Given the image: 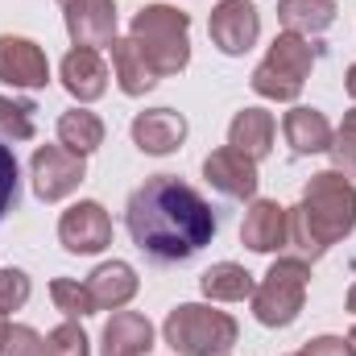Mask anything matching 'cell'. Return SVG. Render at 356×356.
<instances>
[{
	"label": "cell",
	"instance_id": "4fadbf2b",
	"mask_svg": "<svg viewBox=\"0 0 356 356\" xmlns=\"http://www.w3.org/2000/svg\"><path fill=\"white\" fill-rule=\"evenodd\" d=\"M129 133H133V145L141 154L166 158V154H175L178 145L186 141V116L175 112V108H145V112L133 116Z\"/></svg>",
	"mask_w": 356,
	"mask_h": 356
},
{
	"label": "cell",
	"instance_id": "d6a6232c",
	"mask_svg": "<svg viewBox=\"0 0 356 356\" xmlns=\"http://www.w3.org/2000/svg\"><path fill=\"white\" fill-rule=\"evenodd\" d=\"M344 307H348V315H356V282H353V290H348V298H344Z\"/></svg>",
	"mask_w": 356,
	"mask_h": 356
},
{
	"label": "cell",
	"instance_id": "ac0fdd59",
	"mask_svg": "<svg viewBox=\"0 0 356 356\" xmlns=\"http://www.w3.org/2000/svg\"><path fill=\"white\" fill-rule=\"evenodd\" d=\"M88 290H91V298H95L99 311H124L137 298L141 277H137V269L129 266V261H104V266L91 269Z\"/></svg>",
	"mask_w": 356,
	"mask_h": 356
},
{
	"label": "cell",
	"instance_id": "603a6c76",
	"mask_svg": "<svg viewBox=\"0 0 356 356\" xmlns=\"http://www.w3.org/2000/svg\"><path fill=\"white\" fill-rule=\"evenodd\" d=\"M104 133H108L104 120L95 112H88V108H71V112L58 116V145H67L79 158H88V154H95L104 145Z\"/></svg>",
	"mask_w": 356,
	"mask_h": 356
},
{
	"label": "cell",
	"instance_id": "30bf717a",
	"mask_svg": "<svg viewBox=\"0 0 356 356\" xmlns=\"http://www.w3.org/2000/svg\"><path fill=\"white\" fill-rule=\"evenodd\" d=\"M0 83L21 91H42L50 83V58L33 38L0 33Z\"/></svg>",
	"mask_w": 356,
	"mask_h": 356
},
{
	"label": "cell",
	"instance_id": "52a82bcc",
	"mask_svg": "<svg viewBox=\"0 0 356 356\" xmlns=\"http://www.w3.org/2000/svg\"><path fill=\"white\" fill-rule=\"evenodd\" d=\"M29 178H33V195L42 203H58V199L75 195L79 182L88 178V158L71 154L67 145H38L29 158Z\"/></svg>",
	"mask_w": 356,
	"mask_h": 356
},
{
	"label": "cell",
	"instance_id": "d4e9b609",
	"mask_svg": "<svg viewBox=\"0 0 356 356\" xmlns=\"http://www.w3.org/2000/svg\"><path fill=\"white\" fill-rule=\"evenodd\" d=\"M33 104L29 99H13V95H0V137L4 141H29L33 137Z\"/></svg>",
	"mask_w": 356,
	"mask_h": 356
},
{
	"label": "cell",
	"instance_id": "6da1fadb",
	"mask_svg": "<svg viewBox=\"0 0 356 356\" xmlns=\"http://www.w3.org/2000/svg\"><path fill=\"white\" fill-rule=\"evenodd\" d=\"M124 228L149 261L175 266V261L195 257L203 245H211L216 211L178 175H154L129 195Z\"/></svg>",
	"mask_w": 356,
	"mask_h": 356
},
{
	"label": "cell",
	"instance_id": "9a60e30c",
	"mask_svg": "<svg viewBox=\"0 0 356 356\" xmlns=\"http://www.w3.org/2000/svg\"><path fill=\"white\" fill-rule=\"evenodd\" d=\"M282 133H286V145L298 154V158H311V154H327L332 149V120L319 112V108H307V104H294L286 116H282Z\"/></svg>",
	"mask_w": 356,
	"mask_h": 356
},
{
	"label": "cell",
	"instance_id": "f546056e",
	"mask_svg": "<svg viewBox=\"0 0 356 356\" xmlns=\"http://www.w3.org/2000/svg\"><path fill=\"white\" fill-rule=\"evenodd\" d=\"M42 348H46V336L38 327L13 323L8 336H4V344H0V356H42Z\"/></svg>",
	"mask_w": 356,
	"mask_h": 356
},
{
	"label": "cell",
	"instance_id": "7a4b0ae2",
	"mask_svg": "<svg viewBox=\"0 0 356 356\" xmlns=\"http://www.w3.org/2000/svg\"><path fill=\"white\" fill-rule=\"evenodd\" d=\"M356 228V182L340 170H319L302 186L298 207H286V249L298 261H319Z\"/></svg>",
	"mask_w": 356,
	"mask_h": 356
},
{
	"label": "cell",
	"instance_id": "cb8c5ba5",
	"mask_svg": "<svg viewBox=\"0 0 356 356\" xmlns=\"http://www.w3.org/2000/svg\"><path fill=\"white\" fill-rule=\"evenodd\" d=\"M50 298H54V307L67 319H88V315L99 311L95 298H91V290H88V282H79V277H54L50 282Z\"/></svg>",
	"mask_w": 356,
	"mask_h": 356
},
{
	"label": "cell",
	"instance_id": "484cf974",
	"mask_svg": "<svg viewBox=\"0 0 356 356\" xmlns=\"http://www.w3.org/2000/svg\"><path fill=\"white\" fill-rule=\"evenodd\" d=\"M327 154H332V170H340L344 178H356V104L344 112Z\"/></svg>",
	"mask_w": 356,
	"mask_h": 356
},
{
	"label": "cell",
	"instance_id": "5b68a950",
	"mask_svg": "<svg viewBox=\"0 0 356 356\" xmlns=\"http://www.w3.org/2000/svg\"><path fill=\"white\" fill-rule=\"evenodd\" d=\"M315 71V46L311 38H298V33H277L269 42L266 58L253 67L249 75V88L257 91L261 99H277V104H294L302 88H307V75Z\"/></svg>",
	"mask_w": 356,
	"mask_h": 356
},
{
	"label": "cell",
	"instance_id": "e0dca14e",
	"mask_svg": "<svg viewBox=\"0 0 356 356\" xmlns=\"http://www.w3.org/2000/svg\"><path fill=\"white\" fill-rule=\"evenodd\" d=\"M154 348V323L141 311H116L104 323L99 356H145Z\"/></svg>",
	"mask_w": 356,
	"mask_h": 356
},
{
	"label": "cell",
	"instance_id": "8992f818",
	"mask_svg": "<svg viewBox=\"0 0 356 356\" xmlns=\"http://www.w3.org/2000/svg\"><path fill=\"white\" fill-rule=\"evenodd\" d=\"M307 286H311V266L298 261V257H277L266 269V277L257 282L253 290V315L261 327H290L298 315H302V302H307Z\"/></svg>",
	"mask_w": 356,
	"mask_h": 356
},
{
	"label": "cell",
	"instance_id": "7402d4cb",
	"mask_svg": "<svg viewBox=\"0 0 356 356\" xmlns=\"http://www.w3.org/2000/svg\"><path fill=\"white\" fill-rule=\"evenodd\" d=\"M199 290H203V298H211V302H245V298H253L257 282H253L249 269L236 266V261H216L211 269H203Z\"/></svg>",
	"mask_w": 356,
	"mask_h": 356
},
{
	"label": "cell",
	"instance_id": "7c38bea8",
	"mask_svg": "<svg viewBox=\"0 0 356 356\" xmlns=\"http://www.w3.org/2000/svg\"><path fill=\"white\" fill-rule=\"evenodd\" d=\"M71 46H112L116 42V0H58Z\"/></svg>",
	"mask_w": 356,
	"mask_h": 356
},
{
	"label": "cell",
	"instance_id": "ba28073f",
	"mask_svg": "<svg viewBox=\"0 0 356 356\" xmlns=\"http://www.w3.org/2000/svg\"><path fill=\"white\" fill-rule=\"evenodd\" d=\"M207 33H211V46L220 54L241 58L261 38V13L253 8V0H220L207 17Z\"/></svg>",
	"mask_w": 356,
	"mask_h": 356
},
{
	"label": "cell",
	"instance_id": "1f68e13d",
	"mask_svg": "<svg viewBox=\"0 0 356 356\" xmlns=\"http://www.w3.org/2000/svg\"><path fill=\"white\" fill-rule=\"evenodd\" d=\"M344 91H348V99L356 104V63L348 67V75H344Z\"/></svg>",
	"mask_w": 356,
	"mask_h": 356
},
{
	"label": "cell",
	"instance_id": "d6986e66",
	"mask_svg": "<svg viewBox=\"0 0 356 356\" xmlns=\"http://www.w3.org/2000/svg\"><path fill=\"white\" fill-rule=\"evenodd\" d=\"M273 133H277L273 112H266V108H241L232 116V124H228V145L241 149L253 162H266L269 149H273Z\"/></svg>",
	"mask_w": 356,
	"mask_h": 356
},
{
	"label": "cell",
	"instance_id": "8fae6325",
	"mask_svg": "<svg viewBox=\"0 0 356 356\" xmlns=\"http://www.w3.org/2000/svg\"><path fill=\"white\" fill-rule=\"evenodd\" d=\"M203 178L211 182V191H220L224 199H245L253 203L257 199V186H261V175H257V162L245 158L241 149L232 145H220L203 158Z\"/></svg>",
	"mask_w": 356,
	"mask_h": 356
},
{
	"label": "cell",
	"instance_id": "277c9868",
	"mask_svg": "<svg viewBox=\"0 0 356 356\" xmlns=\"http://www.w3.org/2000/svg\"><path fill=\"white\" fill-rule=\"evenodd\" d=\"M162 340L178 356H228L241 340V327L228 311H216L211 302H178L162 323Z\"/></svg>",
	"mask_w": 356,
	"mask_h": 356
},
{
	"label": "cell",
	"instance_id": "44dd1931",
	"mask_svg": "<svg viewBox=\"0 0 356 356\" xmlns=\"http://www.w3.org/2000/svg\"><path fill=\"white\" fill-rule=\"evenodd\" d=\"M336 0H277V21L282 33H298V38H319L336 25Z\"/></svg>",
	"mask_w": 356,
	"mask_h": 356
},
{
	"label": "cell",
	"instance_id": "ffe728a7",
	"mask_svg": "<svg viewBox=\"0 0 356 356\" xmlns=\"http://www.w3.org/2000/svg\"><path fill=\"white\" fill-rule=\"evenodd\" d=\"M112 75H116V88L124 91V95H145V91L158 88V71L149 67V58L141 54V46L133 42V38H116L112 46Z\"/></svg>",
	"mask_w": 356,
	"mask_h": 356
},
{
	"label": "cell",
	"instance_id": "f1b7e54d",
	"mask_svg": "<svg viewBox=\"0 0 356 356\" xmlns=\"http://www.w3.org/2000/svg\"><path fill=\"white\" fill-rule=\"evenodd\" d=\"M17 199H21V166H17L13 145L0 141V220L17 207Z\"/></svg>",
	"mask_w": 356,
	"mask_h": 356
},
{
	"label": "cell",
	"instance_id": "4dcf8cb0",
	"mask_svg": "<svg viewBox=\"0 0 356 356\" xmlns=\"http://www.w3.org/2000/svg\"><path fill=\"white\" fill-rule=\"evenodd\" d=\"M294 356H353V348L340 336H315V340H307Z\"/></svg>",
	"mask_w": 356,
	"mask_h": 356
},
{
	"label": "cell",
	"instance_id": "4316f807",
	"mask_svg": "<svg viewBox=\"0 0 356 356\" xmlns=\"http://www.w3.org/2000/svg\"><path fill=\"white\" fill-rule=\"evenodd\" d=\"M88 332L79 327V319H67V323H58L50 336H46V348H42V356H91L88 348Z\"/></svg>",
	"mask_w": 356,
	"mask_h": 356
},
{
	"label": "cell",
	"instance_id": "9c48e42d",
	"mask_svg": "<svg viewBox=\"0 0 356 356\" xmlns=\"http://www.w3.org/2000/svg\"><path fill=\"white\" fill-rule=\"evenodd\" d=\"M58 241L75 257H95L112 245V216L104 211V203L79 199L58 216Z\"/></svg>",
	"mask_w": 356,
	"mask_h": 356
},
{
	"label": "cell",
	"instance_id": "2e32d148",
	"mask_svg": "<svg viewBox=\"0 0 356 356\" xmlns=\"http://www.w3.org/2000/svg\"><path fill=\"white\" fill-rule=\"evenodd\" d=\"M241 245L253 253H277L286 249V207L277 199H253L241 224Z\"/></svg>",
	"mask_w": 356,
	"mask_h": 356
},
{
	"label": "cell",
	"instance_id": "e575fe53",
	"mask_svg": "<svg viewBox=\"0 0 356 356\" xmlns=\"http://www.w3.org/2000/svg\"><path fill=\"white\" fill-rule=\"evenodd\" d=\"M348 348H353V356H356V327L348 332Z\"/></svg>",
	"mask_w": 356,
	"mask_h": 356
},
{
	"label": "cell",
	"instance_id": "83f0119b",
	"mask_svg": "<svg viewBox=\"0 0 356 356\" xmlns=\"http://www.w3.org/2000/svg\"><path fill=\"white\" fill-rule=\"evenodd\" d=\"M29 294H33V282H29L25 269H17V266L0 269V315L21 311V307L29 302Z\"/></svg>",
	"mask_w": 356,
	"mask_h": 356
},
{
	"label": "cell",
	"instance_id": "836d02e7",
	"mask_svg": "<svg viewBox=\"0 0 356 356\" xmlns=\"http://www.w3.org/2000/svg\"><path fill=\"white\" fill-rule=\"evenodd\" d=\"M8 327H13V323H8V315H0V344H4V336H8Z\"/></svg>",
	"mask_w": 356,
	"mask_h": 356
},
{
	"label": "cell",
	"instance_id": "3957f363",
	"mask_svg": "<svg viewBox=\"0 0 356 356\" xmlns=\"http://www.w3.org/2000/svg\"><path fill=\"white\" fill-rule=\"evenodd\" d=\"M129 38L141 46L158 79H170L178 71H186L191 63V17L175 4H145L133 17Z\"/></svg>",
	"mask_w": 356,
	"mask_h": 356
},
{
	"label": "cell",
	"instance_id": "5bb4252c",
	"mask_svg": "<svg viewBox=\"0 0 356 356\" xmlns=\"http://www.w3.org/2000/svg\"><path fill=\"white\" fill-rule=\"evenodd\" d=\"M58 79H63V88H67L71 99L95 104L108 91V63L91 46H71L67 58H63V67H58Z\"/></svg>",
	"mask_w": 356,
	"mask_h": 356
}]
</instances>
